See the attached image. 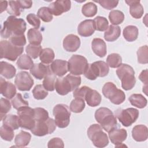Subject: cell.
<instances>
[{
    "mask_svg": "<svg viewBox=\"0 0 148 148\" xmlns=\"http://www.w3.org/2000/svg\"><path fill=\"white\" fill-rule=\"evenodd\" d=\"M26 23L23 19L10 16L3 22L1 35L2 38L7 39L12 35H23L26 30Z\"/></svg>",
    "mask_w": 148,
    "mask_h": 148,
    "instance_id": "cell-1",
    "label": "cell"
},
{
    "mask_svg": "<svg viewBox=\"0 0 148 148\" xmlns=\"http://www.w3.org/2000/svg\"><path fill=\"white\" fill-rule=\"evenodd\" d=\"M81 84V77L68 74L62 78H57L55 88L57 92L61 95H65L69 92L74 91Z\"/></svg>",
    "mask_w": 148,
    "mask_h": 148,
    "instance_id": "cell-2",
    "label": "cell"
},
{
    "mask_svg": "<svg viewBox=\"0 0 148 148\" xmlns=\"http://www.w3.org/2000/svg\"><path fill=\"white\" fill-rule=\"evenodd\" d=\"M95 119L102 129L108 132L116 128V117L108 108L102 107L98 109L95 112Z\"/></svg>",
    "mask_w": 148,
    "mask_h": 148,
    "instance_id": "cell-3",
    "label": "cell"
},
{
    "mask_svg": "<svg viewBox=\"0 0 148 148\" xmlns=\"http://www.w3.org/2000/svg\"><path fill=\"white\" fill-rule=\"evenodd\" d=\"M116 74L121 82V87L125 90H131L135 86L136 79L132 66L128 64H121L116 70Z\"/></svg>",
    "mask_w": 148,
    "mask_h": 148,
    "instance_id": "cell-4",
    "label": "cell"
},
{
    "mask_svg": "<svg viewBox=\"0 0 148 148\" xmlns=\"http://www.w3.org/2000/svg\"><path fill=\"white\" fill-rule=\"evenodd\" d=\"M87 135L93 145L97 147H106L109 143V139L106 133L102 131L101 126L94 124L87 130Z\"/></svg>",
    "mask_w": 148,
    "mask_h": 148,
    "instance_id": "cell-5",
    "label": "cell"
},
{
    "mask_svg": "<svg viewBox=\"0 0 148 148\" xmlns=\"http://www.w3.org/2000/svg\"><path fill=\"white\" fill-rule=\"evenodd\" d=\"M70 110L69 107L65 104H57L54 107L53 113L55 123L58 127L64 128L68 126L70 122Z\"/></svg>",
    "mask_w": 148,
    "mask_h": 148,
    "instance_id": "cell-6",
    "label": "cell"
},
{
    "mask_svg": "<svg viewBox=\"0 0 148 148\" xmlns=\"http://www.w3.org/2000/svg\"><path fill=\"white\" fill-rule=\"evenodd\" d=\"M103 95L115 105L122 103L125 99V94L121 90L118 89L112 82L106 83L102 88Z\"/></svg>",
    "mask_w": 148,
    "mask_h": 148,
    "instance_id": "cell-7",
    "label": "cell"
},
{
    "mask_svg": "<svg viewBox=\"0 0 148 148\" xmlns=\"http://www.w3.org/2000/svg\"><path fill=\"white\" fill-rule=\"evenodd\" d=\"M1 58H6L12 61L16 60L18 56L23 53L24 47L16 46L10 41L1 40L0 42Z\"/></svg>",
    "mask_w": 148,
    "mask_h": 148,
    "instance_id": "cell-8",
    "label": "cell"
},
{
    "mask_svg": "<svg viewBox=\"0 0 148 148\" xmlns=\"http://www.w3.org/2000/svg\"><path fill=\"white\" fill-rule=\"evenodd\" d=\"M87 59L80 55H73L68 62V71L76 76L84 74L88 66Z\"/></svg>",
    "mask_w": 148,
    "mask_h": 148,
    "instance_id": "cell-9",
    "label": "cell"
},
{
    "mask_svg": "<svg viewBox=\"0 0 148 148\" xmlns=\"http://www.w3.org/2000/svg\"><path fill=\"white\" fill-rule=\"evenodd\" d=\"M20 127L31 130L35 127L36 121L34 117V109L28 106L23 107L17 112Z\"/></svg>",
    "mask_w": 148,
    "mask_h": 148,
    "instance_id": "cell-10",
    "label": "cell"
},
{
    "mask_svg": "<svg viewBox=\"0 0 148 148\" xmlns=\"http://www.w3.org/2000/svg\"><path fill=\"white\" fill-rule=\"evenodd\" d=\"M139 114L138 110L133 108L125 109H119L115 112L116 117L124 127H129L134 123L138 119Z\"/></svg>",
    "mask_w": 148,
    "mask_h": 148,
    "instance_id": "cell-11",
    "label": "cell"
},
{
    "mask_svg": "<svg viewBox=\"0 0 148 148\" xmlns=\"http://www.w3.org/2000/svg\"><path fill=\"white\" fill-rule=\"evenodd\" d=\"M56 126L54 120L49 118L45 121H36L35 127L31 131L35 136H43L53 133L55 131Z\"/></svg>",
    "mask_w": 148,
    "mask_h": 148,
    "instance_id": "cell-12",
    "label": "cell"
},
{
    "mask_svg": "<svg viewBox=\"0 0 148 148\" xmlns=\"http://www.w3.org/2000/svg\"><path fill=\"white\" fill-rule=\"evenodd\" d=\"M14 83L18 90L29 91L34 85V80L28 72L21 71L16 75Z\"/></svg>",
    "mask_w": 148,
    "mask_h": 148,
    "instance_id": "cell-13",
    "label": "cell"
},
{
    "mask_svg": "<svg viewBox=\"0 0 148 148\" xmlns=\"http://www.w3.org/2000/svg\"><path fill=\"white\" fill-rule=\"evenodd\" d=\"M71 7V2L69 0H58L51 3L49 8L52 13L56 16L61 15L63 13L69 11Z\"/></svg>",
    "mask_w": 148,
    "mask_h": 148,
    "instance_id": "cell-14",
    "label": "cell"
},
{
    "mask_svg": "<svg viewBox=\"0 0 148 148\" xmlns=\"http://www.w3.org/2000/svg\"><path fill=\"white\" fill-rule=\"evenodd\" d=\"M80 46V39L75 35H68L63 40V47L69 52L76 51Z\"/></svg>",
    "mask_w": 148,
    "mask_h": 148,
    "instance_id": "cell-15",
    "label": "cell"
},
{
    "mask_svg": "<svg viewBox=\"0 0 148 148\" xmlns=\"http://www.w3.org/2000/svg\"><path fill=\"white\" fill-rule=\"evenodd\" d=\"M108 133L111 142L116 147L120 146L122 142L126 139L127 136V131L124 128L118 129L115 128Z\"/></svg>",
    "mask_w": 148,
    "mask_h": 148,
    "instance_id": "cell-16",
    "label": "cell"
},
{
    "mask_svg": "<svg viewBox=\"0 0 148 148\" xmlns=\"http://www.w3.org/2000/svg\"><path fill=\"white\" fill-rule=\"evenodd\" d=\"M1 94L8 99H12L16 94L15 86L11 82L6 81L2 77H0Z\"/></svg>",
    "mask_w": 148,
    "mask_h": 148,
    "instance_id": "cell-17",
    "label": "cell"
},
{
    "mask_svg": "<svg viewBox=\"0 0 148 148\" xmlns=\"http://www.w3.org/2000/svg\"><path fill=\"white\" fill-rule=\"evenodd\" d=\"M95 31V28L92 20H85L82 21L77 27L78 34L83 37L90 36Z\"/></svg>",
    "mask_w": 148,
    "mask_h": 148,
    "instance_id": "cell-18",
    "label": "cell"
},
{
    "mask_svg": "<svg viewBox=\"0 0 148 148\" xmlns=\"http://www.w3.org/2000/svg\"><path fill=\"white\" fill-rule=\"evenodd\" d=\"M50 69L54 75L62 77L68 71V62L62 60H56L51 62Z\"/></svg>",
    "mask_w": 148,
    "mask_h": 148,
    "instance_id": "cell-19",
    "label": "cell"
},
{
    "mask_svg": "<svg viewBox=\"0 0 148 148\" xmlns=\"http://www.w3.org/2000/svg\"><path fill=\"white\" fill-rule=\"evenodd\" d=\"M30 73L36 79L38 80H41L44 79V77L51 71L50 68L43 63L35 64L32 68L29 69Z\"/></svg>",
    "mask_w": 148,
    "mask_h": 148,
    "instance_id": "cell-20",
    "label": "cell"
},
{
    "mask_svg": "<svg viewBox=\"0 0 148 148\" xmlns=\"http://www.w3.org/2000/svg\"><path fill=\"white\" fill-rule=\"evenodd\" d=\"M132 136L136 142H143L148 138L147 127L142 124L135 125L132 130Z\"/></svg>",
    "mask_w": 148,
    "mask_h": 148,
    "instance_id": "cell-21",
    "label": "cell"
},
{
    "mask_svg": "<svg viewBox=\"0 0 148 148\" xmlns=\"http://www.w3.org/2000/svg\"><path fill=\"white\" fill-rule=\"evenodd\" d=\"M91 48L93 52L99 57H103L107 53L105 42L101 38H94L91 42Z\"/></svg>",
    "mask_w": 148,
    "mask_h": 148,
    "instance_id": "cell-22",
    "label": "cell"
},
{
    "mask_svg": "<svg viewBox=\"0 0 148 148\" xmlns=\"http://www.w3.org/2000/svg\"><path fill=\"white\" fill-rule=\"evenodd\" d=\"M102 97L101 94L96 90H92L91 88L86 92L84 100L87 102L88 106L95 107L98 106L101 102Z\"/></svg>",
    "mask_w": 148,
    "mask_h": 148,
    "instance_id": "cell-23",
    "label": "cell"
},
{
    "mask_svg": "<svg viewBox=\"0 0 148 148\" xmlns=\"http://www.w3.org/2000/svg\"><path fill=\"white\" fill-rule=\"evenodd\" d=\"M125 2L130 6V13L132 17L140 18L143 14L144 10L140 1H125Z\"/></svg>",
    "mask_w": 148,
    "mask_h": 148,
    "instance_id": "cell-24",
    "label": "cell"
},
{
    "mask_svg": "<svg viewBox=\"0 0 148 148\" xmlns=\"http://www.w3.org/2000/svg\"><path fill=\"white\" fill-rule=\"evenodd\" d=\"M0 66L1 75L5 78L10 79L15 76L16 69L13 65L5 61H1Z\"/></svg>",
    "mask_w": 148,
    "mask_h": 148,
    "instance_id": "cell-25",
    "label": "cell"
},
{
    "mask_svg": "<svg viewBox=\"0 0 148 148\" xmlns=\"http://www.w3.org/2000/svg\"><path fill=\"white\" fill-rule=\"evenodd\" d=\"M121 34L119 26L110 25L104 33V39L108 42H114L117 40Z\"/></svg>",
    "mask_w": 148,
    "mask_h": 148,
    "instance_id": "cell-26",
    "label": "cell"
},
{
    "mask_svg": "<svg viewBox=\"0 0 148 148\" xmlns=\"http://www.w3.org/2000/svg\"><path fill=\"white\" fill-rule=\"evenodd\" d=\"M31 138V135L29 133L21 131L19 134H18L15 138L14 143L17 147H25L27 146Z\"/></svg>",
    "mask_w": 148,
    "mask_h": 148,
    "instance_id": "cell-27",
    "label": "cell"
},
{
    "mask_svg": "<svg viewBox=\"0 0 148 148\" xmlns=\"http://www.w3.org/2000/svg\"><path fill=\"white\" fill-rule=\"evenodd\" d=\"M28 40L30 44L40 45L42 41V35L41 32L36 28H31L27 32Z\"/></svg>",
    "mask_w": 148,
    "mask_h": 148,
    "instance_id": "cell-28",
    "label": "cell"
},
{
    "mask_svg": "<svg viewBox=\"0 0 148 148\" xmlns=\"http://www.w3.org/2000/svg\"><path fill=\"white\" fill-rule=\"evenodd\" d=\"M129 101L132 106L139 109L144 108L147 105L146 98L140 94H132L128 98Z\"/></svg>",
    "mask_w": 148,
    "mask_h": 148,
    "instance_id": "cell-29",
    "label": "cell"
},
{
    "mask_svg": "<svg viewBox=\"0 0 148 148\" xmlns=\"http://www.w3.org/2000/svg\"><path fill=\"white\" fill-rule=\"evenodd\" d=\"M123 36L128 42L135 40L138 36V28L135 25H128L123 29Z\"/></svg>",
    "mask_w": 148,
    "mask_h": 148,
    "instance_id": "cell-30",
    "label": "cell"
},
{
    "mask_svg": "<svg viewBox=\"0 0 148 148\" xmlns=\"http://www.w3.org/2000/svg\"><path fill=\"white\" fill-rule=\"evenodd\" d=\"M17 66L20 69H31L34 64L32 58L27 54H23L19 57L17 62Z\"/></svg>",
    "mask_w": 148,
    "mask_h": 148,
    "instance_id": "cell-31",
    "label": "cell"
},
{
    "mask_svg": "<svg viewBox=\"0 0 148 148\" xmlns=\"http://www.w3.org/2000/svg\"><path fill=\"white\" fill-rule=\"evenodd\" d=\"M56 75L52 71H50L49 73L44 77L43 80V86L44 88L49 91H53L55 89V83L56 81Z\"/></svg>",
    "mask_w": 148,
    "mask_h": 148,
    "instance_id": "cell-32",
    "label": "cell"
},
{
    "mask_svg": "<svg viewBox=\"0 0 148 148\" xmlns=\"http://www.w3.org/2000/svg\"><path fill=\"white\" fill-rule=\"evenodd\" d=\"M54 56L55 55L53 49L45 48L42 50L39 55V58L42 63L47 65L53 62Z\"/></svg>",
    "mask_w": 148,
    "mask_h": 148,
    "instance_id": "cell-33",
    "label": "cell"
},
{
    "mask_svg": "<svg viewBox=\"0 0 148 148\" xmlns=\"http://www.w3.org/2000/svg\"><path fill=\"white\" fill-rule=\"evenodd\" d=\"M2 120L3 125L11 128L13 130H17L20 127L18 116L12 114H8L5 116Z\"/></svg>",
    "mask_w": 148,
    "mask_h": 148,
    "instance_id": "cell-34",
    "label": "cell"
},
{
    "mask_svg": "<svg viewBox=\"0 0 148 148\" xmlns=\"http://www.w3.org/2000/svg\"><path fill=\"white\" fill-rule=\"evenodd\" d=\"M109 19L113 25H119L123 22L124 20V14L120 10H113L109 13Z\"/></svg>",
    "mask_w": 148,
    "mask_h": 148,
    "instance_id": "cell-35",
    "label": "cell"
},
{
    "mask_svg": "<svg viewBox=\"0 0 148 148\" xmlns=\"http://www.w3.org/2000/svg\"><path fill=\"white\" fill-rule=\"evenodd\" d=\"M82 12L87 17H93L97 13V6L91 2H87L82 6Z\"/></svg>",
    "mask_w": 148,
    "mask_h": 148,
    "instance_id": "cell-36",
    "label": "cell"
},
{
    "mask_svg": "<svg viewBox=\"0 0 148 148\" xmlns=\"http://www.w3.org/2000/svg\"><path fill=\"white\" fill-rule=\"evenodd\" d=\"M84 76L91 80H95L97 77H99V72L95 62L90 64L84 73Z\"/></svg>",
    "mask_w": 148,
    "mask_h": 148,
    "instance_id": "cell-37",
    "label": "cell"
},
{
    "mask_svg": "<svg viewBox=\"0 0 148 148\" xmlns=\"http://www.w3.org/2000/svg\"><path fill=\"white\" fill-rule=\"evenodd\" d=\"M106 62L110 68H118L122 64V58L117 53H112L108 56Z\"/></svg>",
    "mask_w": 148,
    "mask_h": 148,
    "instance_id": "cell-38",
    "label": "cell"
},
{
    "mask_svg": "<svg viewBox=\"0 0 148 148\" xmlns=\"http://www.w3.org/2000/svg\"><path fill=\"white\" fill-rule=\"evenodd\" d=\"M93 21L95 30L98 31H105L108 28L109 23L105 17L97 16L93 20Z\"/></svg>",
    "mask_w": 148,
    "mask_h": 148,
    "instance_id": "cell-39",
    "label": "cell"
},
{
    "mask_svg": "<svg viewBox=\"0 0 148 148\" xmlns=\"http://www.w3.org/2000/svg\"><path fill=\"white\" fill-rule=\"evenodd\" d=\"M11 102L13 107L16 110H18L21 108L28 106L29 105L28 101L23 99L22 95L20 93H17L12 99Z\"/></svg>",
    "mask_w": 148,
    "mask_h": 148,
    "instance_id": "cell-40",
    "label": "cell"
},
{
    "mask_svg": "<svg viewBox=\"0 0 148 148\" xmlns=\"http://www.w3.org/2000/svg\"><path fill=\"white\" fill-rule=\"evenodd\" d=\"M70 110L74 113H81L85 108L84 100L80 98H75L70 104Z\"/></svg>",
    "mask_w": 148,
    "mask_h": 148,
    "instance_id": "cell-41",
    "label": "cell"
},
{
    "mask_svg": "<svg viewBox=\"0 0 148 148\" xmlns=\"http://www.w3.org/2000/svg\"><path fill=\"white\" fill-rule=\"evenodd\" d=\"M42 46L40 45H34L29 44L26 46L25 51L27 54L32 58H37L42 51Z\"/></svg>",
    "mask_w": 148,
    "mask_h": 148,
    "instance_id": "cell-42",
    "label": "cell"
},
{
    "mask_svg": "<svg viewBox=\"0 0 148 148\" xmlns=\"http://www.w3.org/2000/svg\"><path fill=\"white\" fill-rule=\"evenodd\" d=\"M37 16L43 21L46 23L50 22L53 20V14L47 7H42L38 11Z\"/></svg>",
    "mask_w": 148,
    "mask_h": 148,
    "instance_id": "cell-43",
    "label": "cell"
},
{
    "mask_svg": "<svg viewBox=\"0 0 148 148\" xmlns=\"http://www.w3.org/2000/svg\"><path fill=\"white\" fill-rule=\"evenodd\" d=\"M13 130L11 128L2 125L0 128V135L2 139L6 141H12L14 138Z\"/></svg>",
    "mask_w": 148,
    "mask_h": 148,
    "instance_id": "cell-44",
    "label": "cell"
},
{
    "mask_svg": "<svg viewBox=\"0 0 148 148\" xmlns=\"http://www.w3.org/2000/svg\"><path fill=\"white\" fill-rule=\"evenodd\" d=\"M32 94L36 99H43L48 95L47 90L42 84H37L32 90Z\"/></svg>",
    "mask_w": 148,
    "mask_h": 148,
    "instance_id": "cell-45",
    "label": "cell"
},
{
    "mask_svg": "<svg viewBox=\"0 0 148 148\" xmlns=\"http://www.w3.org/2000/svg\"><path fill=\"white\" fill-rule=\"evenodd\" d=\"M148 48L147 45L140 47L137 51L138 62L139 64H146L148 62Z\"/></svg>",
    "mask_w": 148,
    "mask_h": 148,
    "instance_id": "cell-46",
    "label": "cell"
},
{
    "mask_svg": "<svg viewBox=\"0 0 148 148\" xmlns=\"http://www.w3.org/2000/svg\"><path fill=\"white\" fill-rule=\"evenodd\" d=\"M34 117L35 121H45L49 118L48 112L42 108L34 109Z\"/></svg>",
    "mask_w": 148,
    "mask_h": 148,
    "instance_id": "cell-47",
    "label": "cell"
},
{
    "mask_svg": "<svg viewBox=\"0 0 148 148\" xmlns=\"http://www.w3.org/2000/svg\"><path fill=\"white\" fill-rule=\"evenodd\" d=\"M8 3L7 12L13 16H19L21 13V8L17 1H10Z\"/></svg>",
    "mask_w": 148,
    "mask_h": 148,
    "instance_id": "cell-48",
    "label": "cell"
},
{
    "mask_svg": "<svg viewBox=\"0 0 148 148\" xmlns=\"http://www.w3.org/2000/svg\"><path fill=\"white\" fill-rule=\"evenodd\" d=\"M11 109V104L7 99L1 98L0 99V116L1 120L6 116V114Z\"/></svg>",
    "mask_w": 148,
    "mask_h": 148,
    "instance_id": "cell-49",
    "label": "cell"
},
{
    "mask_svg": "<svg viewBox=\"0 0 148 148\" xmlns=\"http://www.w3.org/2000/svg\"><path fill=\"white\" fill-rule=\"evenodd\" d=\"M9 41L16 46L23 47L26 44V39L24 34L12 35L9 38Z\"/></svg>",
    "mask_w": 148,
    "mask_h": 148,
    "instance_id": "cell-50",
    "label": "cell"
},
{
    "mask_svg": "<svg viewBox=\"0 0 148 148\" xmlns=\"http://www.w3.org/2000/svg\"><path fill=\"white\" fill-rule=\"evenodd\" d=\"M95 63L99 72V77L106 76L109 71V68L108 64L103 61H98L95 62Z\"/></svg>",
    "mask_w": 148,
    "mask_h": 148,
    "instance_id": "cell-51",
    "label": "cell"
},
{
    "mask_svg": "<svg viewBox=\"0 0 148 148\" xmlns=\"http://www.w3.org/2000/svg\"><path fill=\"white\" fill-rule=\"evenodd\" d=\"M99 3V5L103 7V8L107 9V10H111L113 8H116L118 3V1H114V0H101V1H95Z\"/></svg>",
    "mask_w": 148,
    "mask_h": 148,
    "instance_id": "cell-52",
    "label": "cell"
},
{
    "mask_svg": "<svg viewBox=\"0 0 148 148\" xmlns=\"http://www.w3.org/2000/svg\"><path fill=\"white\" fill-rule=\"evenodd\" d=\"M28 23L35 27L36 29H38L40 25V21L38 16L34 13H29L26 17Z\"/></svg>",
    "mask_w": 148,
    "mask_h": 148,
    "instance_id": "cell-53",
    "label": "cell"
},
{
    "mask_svg": "<svg viewBox=\"0 0 148 148\" xmlns=\"http://www.w3.org/2000/svg\"><path fill=\"white\" fill-rule=\"evenodd\" d=\"M89 89L90 87L86 86H82L80 88H77L73 91V95L75 98H80L84 100L85 95Z\"/></svg>",
    "mask_w": 148,
    "mask_h": 148,
    "instance_id": "cell-54",
    "label": "cell"
},
{
    "mask_svg": "<svg viewBox=\"0 0 148 148\" xmlns=\"http://www.w3.org/2000/svg\"><path fill=\"white\" fill-rule=\"evenodd\" d=\"M49 148L51 147H64V143L63 140L60 138H53L50 139L47 144Z\"/></svg>",
    "mask_w": 148,
    "mask_h": 148,
    "instance_id": "cell-55",
    "label": "cell"
},
{
    "mask_svg": "<svg viewBox=\"0 0 148 148\" xmlns=\"http://www.w3.org/2000/svg\"><path fill=\"white\" fill-rule=\"evenodd\" d=\"M147 69L142 71L139 76V79L145 84V86L143 87V91L145 93L146 95H147Z\"/></svg>",
    "mask_w": 148,
    "mask_h": 148,
    "instance_id": "cell-56",
    "label": "cell"
},
{
    "mask_svg": "<svg viewBox=\"0 0 148 148\" xmlns=\"http://www.w3.org/2000/svg\"><path fill=\"white\" fill-rule=\"evenodd\" d=\"M21 9H29L32 5V1H17Z\"/></svg>",
    "mask_w": 148,
    "mask_h": 148,
    "instance_id": "cell-57",
    "label": "cell"
},
{
    "mask_svg": "<svg viewBox=\"0 0 148 148\" xmlns=\"http://www.w3.org/2000/svg\"><path fill=\"white\" fill-rule=\"evenodd\" d=\"M8 2L6 1H0V13H2L4 10H7L8 7Z\"/></svg>",
    "mask_w": 148,
    "mask_h": 148,
    "instance_id": "cell-58",
    "label": "cell"
}]
</instances>
